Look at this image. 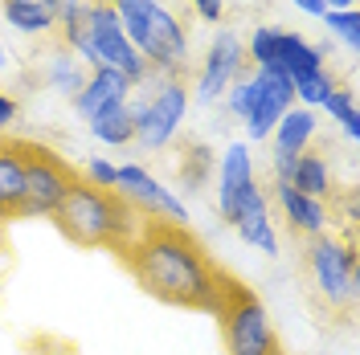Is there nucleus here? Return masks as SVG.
<instances>
[{"label":"nucleus","mask_w":360,"mask_h":355,"mask_svg":"<svg viewBox=\"0 0 360 355\" xmlns=\"http://www.w3.org/2000/svg\"><path fill=\"white\" fill-rule=\"evenodd\" d=\"M315 135H319L315 111L291 107L278 119V127H274V156H299V152H307V147H315Z\"/></svg>","instance_id":"18"},{"label":"nucleus","mask_w":360,"mask_h":355,"mask_svg":"<svg viewBox=\"0 0 360 355\" xmlns=\"http://www.w3.org/2000/svg\"><path fill=\"white\" fill-rule=\"evenodd\" d=\"M323 111H328V119H332V123H340V127H344V135L356 143V139H360V111H356V94H352V90L336 86L332 94H328Z\"/></svg>","instance_id":"23"},{"label":"nucleus","mask_w":360,"mask_h":355,"mask_svg":"<svg viewBox=\"0 0 360 355\" xmlns=\"http://www.w3.org/2000/svg\"><path fill=\"white\" fill-rule=\"evenodd\" d=\"M13 119H17V98L0 86V131H4V127H13Z\"/></svg>","instance_id":"30"},{"label":"nucleus","mask_w":360,"mask_h":355,"mask_svg":"<svg viewBox=\"0 0 360 355\" xmlns=\"http://www.w3.org/2000/svg\"><path fill=\"white\" fill-rule=\"evenodd\" d=\"M209 172H213V152H209L205 143H193V147H188V159H184V168H180L184 184H188V188H201L205 180H209Z\"/></svg>","instance_id":"26"},{"label":"nucleus","mask_w":360,"mask_h":355,"mask_svg":"<svg viewBox=\"0 0 360 355\" xmlns=\"http://www.w3.org/2000/svg\"><path fill=\"white\" fill-rule=\"evenodd\" d=\"M250 86H254V107L246 114V135L262 143L266 135H274L278 119L295 107V82L283 69H250Z\"/></svg>","instance_id":"11"},{"label":"nucleus","mask_w":360,"mask_h":355,"mask_svg":"<svg viewBox=\"0 0 360 355\" xmlns=\"http://www.w3.org/2000/svg\"><path fill=\"white\" fill-rule=\"evenodd\" d=\"M336 86H340V82L328 74V69H315V74H307V78H295V107L315 111V107H323V102H328V94H332Z\"/></svg>","instance_id":"24"},{"label":"nucleus","mask_w":360,"mask_h":355,"mask_svg":"<svg viewBox=\"0 0 360 355\" xmlns=\"http://www.w3.org/2000/svg\"><path fill=\"white\" fill-rule=\"evenodd\" d=\"M115 176H119V168H115L111 159H90L86 163V184H94V188H107V192H115Z\"/></svg>","instance_id":"28"},{"label":"nucleus","mask_w":360,"mask_h":355,"mask_svg":"<svg viewBox=\"0 0 360 355\" xmlns=\"http://www.w3.org/2000/svg\"><path fill=\"white\" fill-rule=\"evenodd\" d=\"M131 94H135V86L119 69H90L86 86L78 90V98H74V111L82 114V119H94V114L107 111V107L131 102Z\"/></svg>","instance_id":"13"},{"label":"nucleus","mask_w":360,"mask_h":355,"mask_svg":"<svg viewBox=\"0 0 360 355\" xmlns=\"http://www.w3.org/2000/svg\"><path fill=\"white\" fill-rule=\"evenodd\" d=\"M242 74H246V45H242V37H238L233 29H221V33L209 41V49H205L201 69H197V78H193L188 98H197L201 107H209V102H217L225 90H229V82L242 78Z\"/></svg>","instance_id":"9"},{"label":"nucleus","mask_w":360,"mask_h":355,"mask_svg":"<svg viewBox=\"0 0 360 355\" xmlns=\"http://www.w3.org/2000/svg\"><path fill=\"white\" fill-rule=\"evenodd\" d=\"M283 184H291L295 192H303V196H311V200L336 196V188H332V168H328L323 147H307V152H299L295 163H291V176L283 180Z\"/></svg>","instance_id":"16"},{"label":"nucleus","mask_w":360,"mask_h":355,"mask_svg":"<svg viewBox=\"0 0 360 355\" xmlns=\"http://www.w3.org/2000/svg\"><path fill=\"white\" fill-rule=\"evenodd\" d=\"M274 200H278V208H283V217H287L295 237L311 241V237H323V233H328L332 213H328L323 200L303 196V192H295L291 184H283V180H274Z\"/></svg>","instance_id":"12"},{"label":"nucleus","mask_w":360,"mask_h":355,"mask_svg":"<svg viewBox=\"0 0 360 355\" xmlns=\"http://www.w3.org/2000/svg\"><path fill=\"white\" fill-rule=\"evenodd\" d=\"M323 4H328V8H356L360 0H323Z\"/></svg>","instance_id":"33"},{"label":"nucleus","mask_w":360,"mask_h":355,"mask_svg":"<svg viewBox=\"0 0 360 355\" xmlns=\"http://www.w3.org/2000/svg\"><path fill=\"white\" fill-rule=\"evenodd\" d=\"M217 208H221V217L229 225H238L242 217H250V213L270 208V200H266V192H262V184H258V180H250V184H242V188L217 192Z\"/></svg>","instance_id":"20"},{"label":"nucleus","mask_w":360,"mask_h":355,"mask_svg":"<svg viewBox=\"0 0 360 355\" xmlns=\"http://www.w3.org/2000/svg\"><path fill=\"white\" fill-rule=\"evenodd\" d=\"M86 74L90 69L78 62V53L74 49H66V45L58 41V37H49V49H45V69H41V78H45V86L53 90L58 98H78V90L86 86Z\"/></svg>","instance_id":"14"},{"label":"nucleus","mask_w":360,"mask_h":355,"mask_svg":"<svg viewBox=\"0 0 360 355\" xmlns=\"http://www.w3.org/2000/svg\"><path fill=\"white\" fill-rule=\"evenodd\" d=\"M139 213H135L119 192H107V188H94L78 176V184L66 192V200L53 208V225L62 229V237H70L82 249H111V253H123L127 241L139 229Z\"/></svg>","instance_id":"2"},{"label":"nucleus","mask_w":360,"mask_h":355,"mask_svg":"<svg viewBox=\"0 0 360 355\" xmlns=\"http://www.w3.org/2000/svg\"><path fill=\"white\" fill-rule=\"evenodd\" d=\"M115 17L123 25L135 53L148 62L152 74L164 78H184L188 74V29L176 8L164 0H111Z\"/></svg>","instance_id":"3"},{"label":"nucleus","mask_w":360,"mask_h":355,"mask_svg":"<svg viewBox=\"0 0 360 355\" xmlns=\"http://www.w3.org/2000/svg\"><path fill=\"white\" fill-rule=\"evenodd\" d=\"M217 176H221L217 192L242 188V184H250V180H254V156H250L246 143H229V147H225L221 163H217Z\"/></svg>","instance_id":"22"},{"label":"nucleus","mask_w":360,"mask_h":355,"mask_svg":"<svg viewBox=\"0 0 360 355\" xmlns=\"http://www.w3.org/2000/svg\"><path fill=\"white\" fill-rule=\"evenodd\" d=\"M90 123V135L98 139V143H107V147H127L135 139V114H131V102H119V107H107V111H98Z\"/></svg>","instance_id":"19"},{"label":"nucleus","mask_w":360,"mask_h":355,"mask_svg":"<svg viewBox=\"0 0 360 355\" xmlns=\"http://www.w3.org/2000/svg\"><path fill=\"white\" fill-rule=\"evenodd\" d=\"M8 66V49H4V41H0V69Z\"/></svg>","instance_id":"34"},{"label":"nucleus","mask_w":360,"mask_h":355,"mask_svg":"<svg viewBox=\"0 0 360 355\" xmlns=\"http://www.w3.org/2000/svg\"><path fill=\"white\" fill-rule=\"evenodd\" d=\"M233 229H238V237H242L246 245H254L258 253L278 257V233H274V221H270V208H258V213L242 217Z\"/></svg>","instance_id":"21"},{"label":"nucleus","mask_w":360,"mask_h":355,"mask_svg":"<svg viewBox=\"0 0 360 355\" xmlns=\"http://www.w3.org/2000/svg\"><path fill=\"white\" fill-rule=\"evenodd\" d=\"M115 192L131 204L139 217H160L172 225H188V208L180 204L176 192H168L143 163H123L115 176Z\"/></svg>","instance_id":"10"},{"label":"nucleus","mask_w":360,"mask_h":355,"mask_svg":"<svg viewBox=\"0 0 360 355\" xmlns=\"http://www.w3.org/2000/svg\"><path fill=\"white\" fill-rule=\"evenodd\" d=\"M0 8H4L8 29H17L21 37H41V41H49L58 33V13L45 0H0Z\"/></svg>","instance_id":"17"},{"label":"nucleus","mask_w":360,"mask_h":355,"mask_svg":"<svg viewBox=\"0 0 360 355\" xmlns=\"http://www.w3.org/2000/svg\"><path fill=\"white\" fill-rule=\"evenodd\" d=\"M303 266H307V278H311L315 294L328 311H352L356 302V290H360V257H356V245L352 237L340 241L332 233L323 237H311L307 249H303Z\"/></svg>","instance_id":"5"},{"label":"nucleus","mask_w":360,"mask_h":355,"mask_svg":"<svg viewBox=\"0 0 360 355\" xmlns=\"http://www.w3.org/2000/svg\"><path fill=\"white\" fill-rule=\"evenodd\" d=\"M53 13H58V21H66V17H74V13H82L90 0H45Z\"/></svg>","instance_id":"31"},{"label":"nucleus","mask_w":360,"mask_h":355,"mask_svg":"<svg viewBox=\"0 0 360 355\" xmlns=\"http://www.w3.org/2000/svg\"><path fill=\"white\" fill-rule=\"evenodd\" d=\"M291 4L299 8V13H303V17H315V21L328 13V4H323V0H291Z\"/></svg>","instance_id":"32"},{"label":"nucleus","mask_w":360,"mask_h":355,"mask_svg":"<svg viewBox=\"0 0 360 355\" xmlns=\"http://www.w3.org/2000/svg\"><path fill=\"white\" fill-rule=\"evenodd\" d=\"M119 257L127 262L135 282L152 298L180 307V311L213 314L221 302L225 278H229L184 225L160 221V217H143Z\"/></svg>","instance_id":"1"},{"label":"nucleus","mask_w":360,"mask_h":355,"mask_svg":"<svg viewBox=\"0 0 360 355\" xmlns=\"http://www.w3.org/2000/svg\"><path fill=\"white\" fill-rule=\"evenodd\" d=\"M4 245H8V237H4V225H0V253H4Z\"/></svg>","instance_id":"35"},{"label":"nucleus","mask_w":360,"mask_h":355,"mask_svg":"<svg viewBox=\"0 0 360 355\" xmlns=\"http://www.w3.org/2000/svg\"><path fill=\"white\" fill-rule=\"evenodd\" d=\"M25 204V163H21V143L17 139H0V225L17 221Z\"/></svg>","instance_id":"15"},{"label":"nucleus","mask_w":360,"mask_h":355,"mask_svg":"<svg viewBox=\"0 0 360 355\" xmlns=\"http://www.w3.org/2000/svg\"><path fill=\"white\" fill-rule=\"evenodd\" d=\"M139 90V98L131 102L135 114V143L148 147V152H160L176 139L180 123L188 114V82L184 78H164V74H148V82Z\"/></svg>","instance_id":"6"},{"label":"nucleus","mask_w":360,"mask_h":355,"mask_svg":"<svg viewBox=\"0 0 360 355\" xmlns=\"http://www.w3.org/2000/svg\"><path fill=\"white\" fill-rule=\"evenodd\" d=\"M188 8H193V17H201L209 25H217L225 17V0H188Z\"/></svg>","instance_id":"29"},{"label":"nucleus","mask_w":360,"mask_h":355,"mask_svg":"<svg viewBox=\"0 0 360 355\" xmlns=\"http://www.w3.org/2000/svg\"><path fill=\"white\" fill-rule=\"evenodd\" d=\"M217 323H221V343L225 355H283L278 347V331L270 323L266 302L238 282L233 274L225 278L221 286V302H217Z\"/></svg>","instance_id":"4"},{"label":"nucleus","mask_w":360,"mask_h":355,"mask_svg":"<svg viewBox=\"0 0 360 355\" xmlns=\"http://www.w3.org/2000/svg\"><path fill=\"white\" fill-rule=\"evenodd\" d=\"M319 21H323V29H328L336 41L348 45V53L360 49V8H328Z\"/></svg>","instance_id":"25"},{"label":"nucleus","mask_w":360,"mask_h":355,"mask_svg":"<svg viewBox=\"0 0 360 355\" xmlns=\"http://www.w3.org/2000/svg\"><path fill=\"white\" fill-rule=\"evenodd\" d=\"M250 107H254V86H250V74H242V78H233L229 90H225V111L233 114V119H246Z\"/></svg>","instance_id":"27"},{"label":"nucleus","mask_w":360,"mask_h":355,"mask_svg":"<svg viewBox=\"0 0 360 355\" xmlns=\"http://www.w3.org/2000/svg\"><path fill=\"white\" fill-rule=\"evenodd\" d=\"M21 143V139H17ZM21 163H25V204L21 217H53V208L66 200V192L78 184V172L70 168L58 152H49L41 143H21Z\"/></svg>","instance_id":"8"},{"label":"nucleus","mask_w":360,"mask_h":355,"mask_svg":"<svg viewBox=\"0 0 360 355\" xmlns=\"http://www.w3.org/2000/svg\"><path fill=\"white\" fill-rule=\"evenodd\" d=\"M246 62L254 69H283L287 78H307L315 69H328L323 49L311 45L303 33L283 29V25H258L246 41Z\"/></svg>","instance_id":"7"}]
</instances>
